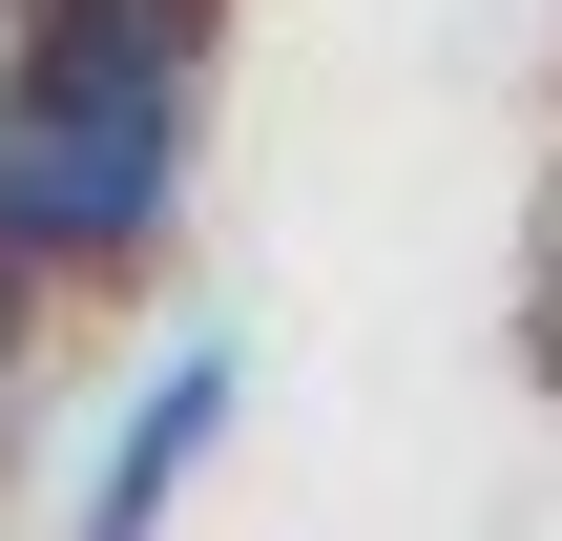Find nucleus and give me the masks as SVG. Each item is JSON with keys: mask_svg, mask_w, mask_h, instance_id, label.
Here are the masks:
<instances>
[{"mask_svg": "<svg viewBox=\"0 0 562 541\" xmlns=\"http://www.w3.org/2000/svg\"><path fill=\"white\" fill-rule=\"evenodd\" d=\"M209 63H229V0H21L0 21V292L167 250Z\"/></svg>", "mask_w": 562, "mask_h": 541, "instance_id": "obj_1", "label": "nucleus"}, {"mask_svg": "<svg viewBox=\"0 0 562 541\" xmlns=\"http://www.w3.org/2000/svg\"><path fill=\"white\" fill-rule=\"evenodd\" d=\"M209 438H229V334H167L125 375V417H104V459H83V521H167L209 480Z\"/></svg>", "mask_w": 562, "mask_h": 541, "instance_id": "obj_2", "label": "nucleus"}]
</instances>
